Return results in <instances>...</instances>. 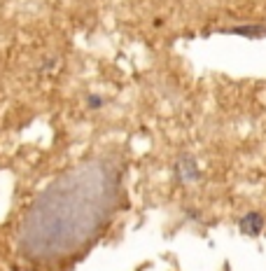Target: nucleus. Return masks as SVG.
Wrapping results in <instances>:
<instances>
[{
    "mask_svg": "<svg viewBox=\"0 0 266 271\" xmlns=\"http://www.w3.org/2000/svg\"><path fill=\"white\" fill-rule=\"evenodd\" d=\"M240 229H243V234L257 236V234L264 229V217H261L259 213H247V215H243V220H240Z\"/></svg>",
    "mask_w": 266,
    "mask_h": 271,
    "instance_id": "1",
    "label": "nucleus"
},
{
    "mask_svg": "<svg viewBox=\"0 0 266 271\" xmlns=\"http://www.w3.org/2000/svg\"><path fill=\"white\" fill-rule=\"evenodd\" d=\"M89 103H91V108H98L101 105V98L98 96H89Z\"/></svg>",
    "mask_w": 266,
    "mask_h": 271,
    "instance_id": "3",
    "label": "nucleus"
},
{
    "mask_svg": "<svg viewBox=\"0 0 266 271\" xmlns=\"http://www.w3.org/2000/svg\"><path fill=\"white\" fill-rule=\"evenodd\" d=\"M229 33H236V35H247V38H259V35H266V28H259V26H247V28H231Z\"/></svg>",
    "mask_w": 266,
    "mask_h": 271,
    "instance_id": "2",
    "label": "nucleus"
}]
</instances>
